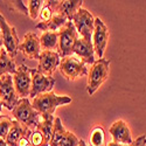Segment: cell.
<instances>
[{
    "label": "cell",
    "mask_w": 146,
    "mask_h": 146,
    "mask_svg": "<svg viewBox=\"0 0 146 146\" xmlns=\"http://www.w3.org/2000/svg\"><path fill=\"white\" fill-rule=\"evenodd\" d=\"M69 103H71V98L69 96H58L50 91L36 96L35 98H33L32 105L41 115V117H50L54 116L57 106Z\"/></svg>",
    "instance_id": "cell-1"
},
{
    "label": "cell",
    "mask_w": 146,
    "mask_h": 146,
    "mask_svg": "<svg viewBox=\"0 0 146 146\" xmlns=\"http://www.w3.org/2000/svg\"><path fill=\"white\" fill-rule=\"evenodd\" d=\"M12 115L15 118L17 121L31 131L35 130L36 126L40 123V113L33 108L32 103L28 98L19 100L18 104L12 110Z\"/></svg>",
    "instance_id": "cell-2"
},
{
    "label": "cell",
    "mask_w": 146,
    "mask_h": 146,
    "mask_svg": "<svg viewBox=\"0 0 146 146\" xmlns=\"http://www.w3.org/2000/svg\"><path fill=\"white\" fill-rule=\"evenodd\" d=\"M109 67H110V60L98 58L91 64V68L88 72V84L87 91L91 96L97 89L106 81L109 76Z\"/></svg>",
    "instance_id": "cell-3"
},
{
    "label": "cell",
    "mask_w": 146,
    "mask_h": 146,
    "mask_svg": "<svg viewBox=\"0 0 146 146\" xmlns=\"http://www.w3.org/2000/svg\"><path fill=\"white\" fill-rule=\"evenodd\" d=\"M57 33H58V47H57L58 55L62 58L67 56H71L75 42L80 38L72 21H68Z\"/></svg>",
    "instance_id": "cell-4"
},
{
    "label": "cell",
    "mask_w": 146,
    "mask_h": 146,
    "mask_svg": "<svg viewBox=\"0 0 146 146\" xmlns=\"http://www.w3.org/2000/svg\"><path fill=\"white\" fill-rule=\"evenodd\" d=\"M72 23L81 38L92 42V34L95 29V18L86 8H80L72 18Z\"/></svg>",
    "instance_id": "cell-5"
},
{
    "label": "cell",
    "mask_w": 146,
    "mask_h": 146,
    "mask_svg": "<svg viewBox=\"0 0 146 146\" xmlns=\"http://www.w3.org/2000/svg\"><path fill=\"white\" fill-rule=\"evenodd\" d=\"M60 72L62 74L68 81H75L78 77L88 75V68L86 63L74 56H67L61 58V62L58 66Z\"/></svg>",
    "instance_id": "cell-6"
},
{
    "label": "cell",
    "mask_w": 146,
    "mask_h": 146,
    "mask_svg": "<svg viewBox=\"0 0 146 146\" xmlns=\"http://www.w3.org/2000/svg\"><path fill=\"white\" fill-rule=\"evenodd\" d=\"M32 69L25 64L18 67L13 75V83L19 98H28L32 89Z\"/></svg>",
    "instance_id": "cell-7"
},
{
    "label": "cell",
    "mask_w": 146,
    "mask_h": 146,
    "mask_svg": "<svg viewBox=\"0 0 146 146\" xmlns=\"http://www.w3.org/2000/svg\"><path fill=\"white\" fill-rule=\"evenodd\" d=\"M0 32H1L4 48L8 53V55L14 60L19 50V38L15 32V27L9 26L4 15L1 14H0Z\"/></svg>",
    "instance_id": "cell-8"
},
{
    "label": "cell",
    "mask_w": 146,
    "mask_h": 146,
    "mask_svg": "<svg viewBox=\"0 0 146 146\" xmlns=\"http://www.w3.org/2000/svg\"><path fill=\"white\" fill-rule=\"evenodd\" d=\"M0 100L3 102V105L11 111L18 104L20 98L14 88L13 75L7 74L0 77Z\"/></svg>",
    "instance_id": "cell-9"
},
{
    "label": "cell",
    "mask_w": 146,
    "mask_h": 146,
    "mask_svg": "<svg viewBox=\"0 0 146 146\" xmlns=\"http://www.w3.org/2000/svg\"><path fill=\"white\" fill-rule=\"evenodd\" d=\"M109 40V29L105 23L100 18H95V29L92 34V46L95 49V54L98 58H103L104 52L108 46Z\"/></svg>",
    "instance_id": "cell-10"
},
{
    "label": "cell",
    "mask_w": 146,
    "mask_h": 146,
    "mask_svg": "<svg viewBox=\"0 0 146 146\" xmlns=\"http://www.w3.org/2000/svg\"><path fill=\"white\" fill-rule=\"evenodd\" d=\"M54 86H55L54 77H49L41 74L38 69H32V89L29 97L35 98L36 96L41 94L50 92Z\"/></svg>",
    "instance_id": "cell-11"
},
{
    "label": "cell",
    "mask_w": 146,
    "mask_h": 146,
    "mask_svg": "<svg viewBox=\"0 0 146 146\" xmlns=\"http://www.w3.org/2000/svg\"><path fill=\"white\" fill-rule=\"evenodd\" d=\"M19 50L29 60H39L40 57V38L34 32H29L25 35L23 41L19 44Z\"/></svg>",
    "instance_id": "cell-12"
},
{
    "label": "cell",
    "mask_w": 146,
    "mask_h": 146,
    "mask_svg": "<svg viewBox=\"0 0 146 146\" xmlns=\"http://www.w3.org/2000/svg\"><path fill=\"white\" fill-rule=\"evenodd\" d=\"M60 62H61V56L58 55L57 52L43 50L40 54L39 64H38V68L36 69H38L41 74L52 77V75L54 74L56 68L60 66Z\"/></svg>",
    "instance_id": "cell-13"
},
{
    "label": "cell",
    "mask_w": 146,
    "mask_h": 146,
    "mask_svg": "<svg viewBox=\"0 0 146 146\" xmlns=\"http://www.w3.org/2000/svg\"><path fill=\"white\" fill-rule=\"evenodd\" d=\"M109 133L111 135L113 143H119L127 146L133 143L131 130L126 124V121H124L123 119H118L113 121V124L109 129Z\"/></svg>",
    "instance_id": "cell-14"
},
{
    "label": "cell",
    "mask_w": 146,
    "mask_h": 146,
    "mask_svg": "<svg viewBox=\"0 0 146 146\" xmlns=\"http://www.w3.org/2000/svg\"><path fill=\"white\" fill-rule=\"evenodd\" d=\"M54 11L55 14L64 15L69 21L72 20L74 15L77 13V11L82 8V0H63V1H48Z\"/></svg>",
    "instance_id": "cell-15"
},
{
    "label": "cell",
    "mask_w": 146,
    "mask_h": 146,
    "mask_svg": "<svg viewBox=\"0 0 146 146\" xmlns=\"http://www.w3.org/2000/svg\"><path fill=\"white\" fill-rule=\"evenodd\" d=\"M72 53L75 55H77L81 61L86 64H92L95 62V49L92 42H89L87 40H84L82 38H78L77 41L75 42L74 49Z\"/></svg>",
    "instance_id": "cell-16"
},
{
    "label": "cell",
    "mask_w": 146,
    "mask_h": 146,
    "mask_svg": "<svg viewBox=\"0 0 146 146\" xmlns=\"http://www.w3.org/2000/svg\"><path fill=\"white\" fill-rule=\"evenodd\" d=\"M69 20L61 14H54V17L47 22H39L35 27L38 29L44 31V32H55V31H60Z\"/></svg>",
    "instance_id": "cell-17"
},
{
    "label": "cell",
    "mask_w": 146,
    "mask_h": 146,
    "mask_svg": "<svg viewBox=\"0 0 146 146\" xmlns=\"http://www.w3.org/2000/svg\"><path fill=\"white\" fill-rule=\"evenodd\" d=\"M31 130L26 129V127H23L19 121L17 120H13V126H12L9 133H8V136L6 137V143L8 146H17L19 140L22 138V137H25L26 135H28Z\"/></svg>",
    "instance_id": "cell-18"
},
{
    "label": "cell",
    "mask_w": 146,
    "mask_h": 146,
    "mask_svg": "<svg viewBox=\"0 0 146 146\" xmlns=\"http://www.w3.org/2000/svg\"><path fill=\"white\" fill-rule=\"evenodd\" d=\"M17 66L14 60L12 58L8 53L6 52V49L3 47L0 49V77L11 74V75H14L15 71H17Z\"/></svg>",
    "instance_id": "cell-19"
},
{
    "label": "cell",
    "mask_w": 146,
    "mask_h": 146,
    "mask_svg": "<svg viewBox=\"0 0 146 146\" xmlns=\"http://www.w3.org/2000/svg\"><path fill=\"white\" fill-rule=\"evenodd\" d=\"M40 44L44 50H54L58 47L57 32H43L40 36Z\"/></svg>",
    "instance_id": "cell-20"
},
{
    "label": "cell",
    "mask_w": 146,
    "mask_h": 146,
    "mask_svg": "<svg viewBox=\"0 0 146 146\" xmlns=\"http://www.w3.org/2000/svg\"><path fill=\"white\" fill-rule=\"evenodd\" d=\"M54 120L55 117L50 116V117H42V119L40 120L39 125L36 126L35 130H38L42 133V136L44 137V139L49 143L50 138H52V133H53V127H54Z\"/></svg>",
    "instance_id": "cell-21"
},
{
    "label": "cell",
    "mask_w": 146,
    "mask_h": 146,
    "mask_svg": "<svg viewBox=\"0 0 146 146\" xmlns=\"http://www.w3.org/2000/svg\"><path fill=\"white\" fill-rule=\"evenodd\" d=\"M67 133V130L62 125V121L58 117H55L54 120V127H53V133H52V138L49 141V146H58L60 141L62 140L64 135Z\"/></svg>",
    "instance_id": "cell-22"
},
{
    "label": "cell",
    "mask_w": 146,
    "mask_h": 146,
    "mask_svg": "<svg viewBox=\"0 0 146 146\" xmlns=\"http://www.w3.org/2000/svg\"><path fill=\"white\" fill-rule=\"evenodd\" d=\"M90 146H105V131L102 126H95L89 137Z\"/></svg>",
    "instance_id": "cell-23"
},
{
    "label": "cell",
    "mask_w": 146,
    "mask_h": 146,
    "mask_svg": "<svg viewBox=\"0 0 146 146\" xmlns=\"http://www.w3.org/2000/svg\"><path fill=\"white\" fill-rule=\"evenodd\" d=\"M28 3V15L32 20H35L39 17L41 8L44 6L46 1H42V0H29Z\"/></svg>",
    "instance_id": "cell-24"
},
{
    "label": "cell",
    "mask_w": 146,
    "mask_h": 146,
    "mask_svg": "<svg viewBox=\"0 0 146 146\" xmlns=\"http://www.w3.org/2000/svg\"><path fill=\"white\" fill-rule=\"evenodd\" d=\"M13 126V120L7 116H0V139H6Z\"/></svg>",
    "instance_id": "cell-25"
},
{
    "label": "cell",
    "mask_w": 146,
    "mask_h": 146,
    "mask_svg": "<svg viewBox=\"0 0 146 146\" xmlns=\"http://www.w3.org/2000/svg\"><path fill=\"white\" fill-rule=\"evenodd\" d=\"M29 141H31V146H49L44 137L42 136V133L38 130H33L29 133Z\"/></svg>",
    "instance_id": "cell-26"
},
{
    "label": "cell",
    "mask_w": 146,
    "mask_h": 146,
    "mask_svg": "<svg viewBox=\"0 0 146 146\" xmlns=\"http://www.w3.org/2000/svg\"><path fill=\"white\" fill-rule=\"evenodd\" d=\"M78 144H80V139L72 132L67 131L62 140L60 141L58 146H78Z\"/></svg>",
    "instance_id": "cell-27"
},
{
    "label": "cell",
    "mask_w": 146,
    "mask_h": 146,
    "mask_svg": "<svg viewBox=\"0 0 146 146\" xmlns=\"http://www.w3.org/2000/svg\"><path fill=\"white\" fill-rule=\"evenodd\" d=\"M54 11H53V8H52V6L48 4V1H46V4H44V6L41 8V11H40V14H39V17H40V19H41V22H47V21H49L53 17H54Z\"/></svg>",
    "instance_id": "cell-28"
},
{
    "label": "cell",
    "mask_w": 146,
    "mask_h": 146,
    "mask_svg": "<svg viewBox=\"0 0 146 146\" xmlns=\"http://www.w3.org/2000/svg\"><path fill=\"white\" fill-rule=\"evenodd\" d=\"M8 7L14 11V12H20V13L28 15V7H26L25 1H21V0H17V1H7Z\"/></svg>",
    "instance_id": "cell-29"
},
{
    "label": "cell",
    "mask_w": 146,
    "mask_h": 146,
    "mask_svg": "<svg viewBox=\"0 0 146 146\" xmlns=\"http://www.w3.org/2000/svg\"><path fill=\"white\" fill-rule=\"evenodd\" d=\"M129 146H146V136H140Z\"/></svg>",
    "instance_id": "cell-30"
},
{
    "label": "cell",
    "mask_w": 146,
    "mask_h": 146,
    "mask_svg": "<svg viewBox=\"0 0 146 146\" xmlns=\"http://www.w3.org/2000/svg\"><path fill=\"white\" fill-rule=\"evenodd\" d=\"M29 133H31V131H29ZM29 133H28V135H26L25 137H22V138L19 140V143H18V145H17V146H31V141H29Z\"/></svg>",
    "instance_id": "cell-31"
},
{
    "label": "cell",
    "mask_w": 146,
    "mask_h": 146,
    "mask_svg": "<svg viewBox=\"0 0 146 146\" xmlns=\"http://www.w3.org/2000/svg\"><path fill=\"white\" fill-rule=\"evenodd\" d=\"M108 146H124L123 144H119V143H109V145Z\"/></svg>",
    "instance_id": "cell-32"
},
{
    "label": "cell",
    "mask_w": 146,
    "mask_h": 146,
    "mask_svg": "<svg viewBox=\"0 0 146 146\" xmlns=\"http://www.w3.org/2000/svg\"><path fill=\"white\" fill-rule=\"evenodd\" d=\"M0 146H8V145H7L6 140H4V139H0Z\"/></svg>",
    "instance_id": "cell-33"
},
{
    "label": "cell",
    "mask_w": 146,
    "mask_h": 146,
    "mask_svg": "<svg viewBox=\"0 0 146 146\" xmlns=\"http://www.w3.org/2000/svg\"><path fill=\"white\" fill-rule=\"evenodd\" d=\"M78 146H88V145H87V143L84 141L83 139H81V140H80V144H78Z\"/></svg>",
    "instance_id": "cell-34"
},
{
    "label": "cell",
    "mask_w": 146,
    "mask_h": 146,
    "mask_svg": "<svg viewBox=\"0 0 146 146\" xmlns=\"http://www.w3.org/2000/svg\"><path fill=\"white\" fill-rule=\"evenodd\" d=\"M3 106H4V105H3V102H1V100H0V111H1V109H3Z\"/></svg>",
    "instance_id": "cell-35"
}]
</instances>
